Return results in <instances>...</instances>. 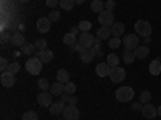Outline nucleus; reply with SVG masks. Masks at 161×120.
Masks as SVG:
<instances>
[{
  "instance_id": "nucleus-13",
  "label": "nucleus",
  "mask_w": 161,
  "mask_h": 120,
  "mask_svg": "<svg viewBox=\"0 0 161 120\" xmlns=\"http://www.w3.org/2000/svg\"><path fill=\"white\" fill-rule=\"evenodd\" d=\"M64 108H66V104H64L63 101H55L48 109H50V114H52V115H60V114L64 112Z\"/></svg>"
},
{
  "instance_id": "nucleus-48",
  "label": "nucleus",
  "mask_w": 161,
  "mask_h": 120,
  "mask_svg": "<svg viewBox=\"0 0 161 120\" xmlns=\"http://www.w3.org/2000/svg\"><path fill=\"white\" fill-rule=\"evenodd\" d=\"M86 0H74V3H77V5H80V3H84Z\"/></svg>"
},
{
  "instance_id": "nucleus-43",
  "label": "nucleus",
  "mask_w": 161,
  "mask_h": 120,
  "mask_svg": "<svg viewBox=\"0 0 161 120\" xmlns=\"http://www.w3.org/2000/svg\"><path fill=\"white\" fill-rule=\"evenodd\" d=\"M8 40H11V35H10L8 32H5V31H3V32H2V42L5 43V42H8Z\"/></svg>"
},
{
  "instance_id": "nucleus-23",
  "label": "nucleus",
  "mask_w": 161,
  "mask_h": 120,
  "mask_svg": "<svg viewBox=\"0 0 161 120\" xmlns=\"http://www.w3.org/2000/svg\"><path fill=\"white\" fill-rule=\"evenodd\" d=\"M57 82H60V83L69 82V72L64 71V69H60V71L57 72Z\"/></svg>"
},
{
  "instance_id": "nucleus-18",
  "label": "nucleus",
  "mask_w": 161,
  "mask_h": 120,
  "mask_svg": "<svg viewBox=\"0 0 161 120\" xmlns=\"http://www.w3.org/2000/svg\"><path fill=\"white\" fill-rule=\"evenodd\" d=\"M134 51V56L136 58H139V59H143V58H147L148 56V53H150V50L147 48L145 45H139L136 50H132Z\"/></svg>"
},
{
  "instance_id": "nucleus-28",
  "label": "nucleus",
  "mask_w": 161,
  "mask_h": 120,
  "mask_svg": "<svg viewBox=\"0 0 161 120\" xmlns=\"http://www.w3.org/2000/svg\"><path fill=\"white\" fill-rule=\"evenodd\" d=\"M73 7H74V0H60V8L61 10L69 11V10H73Z\"/></svg>"
},
{
  "instance_id": "nucleus-51",
  "label": "nucleus",
  "mask_w": 161,
  "mask_h": 120,
  "mask_svg": "<svg viewBox=\"0 0 161 120\" xmlns=\"http://www.w3.org/2000/svg\"><path fill=\"white\" fill-rule=\"evenodd\" d=\"M63 120H66V118H63Z\"/></svg>"
},
{
  "instance_id": "nucleus-25",
  "label": "nucleus",
  "mask_w": 161,
  "mask_h": 120,
  "mask_svg": "<svg viewBox=\"0 0 161 120\" xmlns=\"http://www.w3.org/2000/svg\"><path fill=\"white\" fill-rule=\"evenodd\" d=\"M63 43H64V45H69V47H73L74 43H77L76 34H73V32H68L66 35H63Z\"/></svg>"
},
{
  "instance_id": "nucleus-15",
  "label": "nucleus",
  "mask_w": 161,
  "mask_h": 120,
  "mask_svg": "<svg viewBox=\"0 0 161 120\" xmlns=\"http://www.w3.org/2000/svg\"><path fill=\"white\" fill-rule=\"evenodd\" d=\"M37 58L42 61V62H50L52 59H53V51L52 50H48V48H45V50H40L39 53H37Z\"/></svg>"
},
{
  "instance_id": "nucleus-38",
  "label": "nucleus",
  "mask_w": 161,
  "mask_h": 120,
  "mask_svg": "<svg viewBox=\"0 0 161 120\" xmlns=\"http://www.w3.org/2000/svg\"><path fill=\"white\" fill-rule=\"evenodd\" d=\"M19 69H21V66H19L18 62H10V66H8V71L13 72V74H16Z\"/></svg>"
},
{
  "instance_id": "nucleus-10",
  "label": "nucleus",
  "mask_w": 161,
  "mask_h": 120,
  "mask_svg": "<svg viewBox=\"0 0 161 120\" xmlns=\"http://www.w3.org/2000/svg\"><path fill=\"white\" fill-rule=\"evenodd\" d=\"M140 112H142V115L145 118H155L158 115V108H155V106L150 104V102H147V104L142 106V111Z\"/></svg>"
},
{
  "instance_id": "nucleus-20",
  "label": "nucleus",
  "mask_w": 161,
  "mask_h": 120,
  "mask_svg": "<svg viewBox=\"0 0 161 120\" xmlns=\"http://www.w3.org/2000/svg\"><path fill=\"white\" fill-rule=\"evenodd\" d=\"M124 31H126V28H124L123 22H114L113 28H111L113 37H119V38H121V35H124Z\"/></svg>"
},
{
  "instance_id": "nucleus-19",
  "label": "nucleus",
  "mask_w": 161,
  "mask_h": 120,
  "mask_svg": "<svg viewBox=\"0 0 161 120\" xmlns=\"http://www.w3.org/2000/svg\"><path fill=\"white\" fill-rule=\"evenodd\" d=\"M11 45H15V47H23L26 42H24V35L21 32H13L11 34Z\"/></svg>"
},
{
  "instance_id": "nucleus-11",
  "label": "nucleus",
  "mask_w": 161,
  "mask_h": 120,
  "mask_svg": "<svg viewBox=\"0 0 161 120\" xmlns=\"http://www.w3.org/2000/svg\"><path fill=\"white\" fill-rule=\"evenodd\" d=\"M79 109L76 106H66L64 108V112H63V118L66 120H79Z\"/></svg>"
},
{
  "instance_id": "nucleus-7",
  "label": "nucleus",
  "mask_w": 161,
  "mask_h": 120,
  "mask_svg": "<svg viewBox=\"0 0 161 120\" xmlns=\"http://www.w3.org/2000/svg\"><path fill=\"white\" fill-rule=\"evenodd\" d=\"M52 93L50 91H40L37 95V102L39 106H42V108H50L53 104V99H52Z\"/></svg>"
},
{
  "instance_id": "nucleus-40",
  "label": "nucleus",
  "mask_w": 161,
  "mask_h": 120,
  "mask_svg": "<svg viewBox=\"0 0 161 120\" xmlns=\"http://www.w3.org/2000/svg\"><path fill=\"white\" fill-rule=\"evenodd\" d=\"M90 50L93 51V55H95V56H102V47L100 45H93Z\"/></svg>"
},
{
  "instance_id": "nucleus-46",
  "label": "nucleus",
  "mask_w": 161,
  "mask_h": 120,
  "mask_svg": "<svg viewBox=\"0 0 161 120\" xmlns=\"http://www.w3.org/2000/svg\"><path fill=\"white\" fill-rule=\"evenodd\" d=\"M71 32H73V34H76V35H77V34H79V32H80V29H79V26H73V28H71Z\"/></svg>"
},
{
  "instance_id": "nucleus-31",
  "label": "nucleus",
  "mask_w": 161,
  "mask_h": 120,
  "mask_svg": "<svg viewBox=\"0 0 161 120\" xmlns=\"http://www.w3.org/2000/svg\"><path fill=\"white\" fill-rule=\"evenodd\" d=\"M34 48H36L34 43H24L21 50H23L24 55H32V53H34Z\"/></svg>"
},
{
  "instance_id": "nucleus-27",
  "label": "nucleus",
  "mask_w": 161,
  "mask_h": 120,
  "mask_svg": "<svg viewBox=\"0 0 161 120\" xmlns=\"http://www.w3.org/2000/svg\"><path fill=\"white\" fill-rule=\"evenodd\" d=\"M123 59H124V62H126V64H130V62H134V59H136V56H134V51H132V50H126V48H124V55H123Z\"/></svg>"
},
{
  "instance_id": "nucleus-21",
  "label": "nucleus",
  "mask_w": 161,
  "mask_h": 120,
  "mask_svg": "<svg viewBox=\"0 0 161 120\" xmlns=\"http://www.w3.org/2000/svg\"><path fill=\"white\" fill-rule=\"evenodd\" d=\"M79 56H80V61H84V62H90L93 61V58H95V55H93V51L89 48V50H84V51H80L79 53Z\"/></svg>"
},
{
  "instance_id": "nucleus-32",
  "label": "nucleus",
  "mask_w": 161,
  "mask_h": 120,
  "mask_svg": "<svg viewBox=\"0 0 161 120\" xmlns=\"http://www.w3.org/2000/svg\"><path fill=\"white\" fill-rule=\"evenodd\" d=\"M150 99H152V93H150V91H142V93H140V102H142V104L150 102Z\"/></svg>"
},
{
  "instance_id": "nucleus-17",
  "label": "nucleus",
  "mask_w": 161,
  "mask_h": 120,
  "mask_svg": "<svg viewBox=\"0 0 161 120\" xmlns=\"http://www.w3.org/2000/svg\"><path fill=\"white\" fill-rule=\"evenodd\" d=\"M53 96H61L63 93H64V83H60V82H55V83H52L50 90H48Z\"/></svg>"
},
{
  "instance_id": "nucleus-24",
  "label": "nucleus",
  "mask_w": 161,
  "mask_h": 120,
  "mask_svg": "<svg viewBox=\"0 0 161 120\" xmlns=\"http://www.w3.org/2000/svg\"><path fill=\"white\" fill-rule=\"evenodd\" d=\"M150 74L152 75H159L161 74V61L159 59L152 61V64H150Z\"/></svg>"
},
{
  "instance_id": "nucleus-33",
  "label": "nucleus",
  "mask_w": 161,
  "mask_h": 120,
  "mask_svg": "<svg viewBox=\"0 0 161 120\" xmlns=\"http://www.w3.org/2000/svg\"><path fill=\"white\" fill-rule=\"evenodd\" d=\"M64 93H68V95H73L76 93V85L73 82H66L64 83Z\"/></svg>"
},
{
  "instance_id": "nucleus-41",
  "label": "nucleus",
  "mask_w": 161,
  "mask_h": 120,
  "mask_svg": "<svg viewBox=\"0 0 161 120\" xmlns=\"http://www.w3.org/2000/svg\"><path fill=\"white\" fill-rule=\"evenodd\" d=\"M105 10H108V11L114 10V0H106V3H105Z\"/></svg>"
},
{
  "instance_id": "nucleus-36",
  "label": "nucleus",
  "mask_w": 161,
  "mask_h": 120,
  "mask_svg": "<svg viewBox=\"0 0 161 120\" xmlns=\"http://www.w3.org/2000/svg\"><path fill=\"white\" fill-rule=\"evenodd\" d=\"M108 43H110V48H118L121 45V38L119 37H111L108 40Z\"/></svg>"
},
{
  "instance_id": "nucleus-5",
  "label": "nucleus",
  "mask_w": 161,
  "mask_h": 120,
  "mask_svg": "<svg viewBox=\"0 0 161 120\" xmlns=\"http://www.w3.org/2000/svg\"><path fill=\"white\" fill-rule=\"evenodd\" d=\"M98 22L102 26H106V28H113L114 24V16H113V11L108 10H103L100 15H98Z\"/></svg>"
},
{
  "instance_id": "nucleus-2",
  "label": "nucleus",
  "mask_w": 161,
  "mask_h": 120,
  "mask_svg": "<svg viewBox=\"0 0 161 120\" xmlns=\"http://www.w3.org/2000/svg\"><path fill=\"white\" fill-rule=\"evenodd\" d=\"M114 96H116V99L121 101V102H129V101H132V98H134V90H132L130 87H119V88L116 90V93H114Z\"/></svg>"
},
{
  "instance_id": "nucleus-30",
  "label": "nucleus",
  "mask_w": 161,
  "mask_h": 120,
  "mask_svg": "<svg viewBox=\"0 0 161 120\" xmlns=\"http://www.w3.org/2000/svg\"><path fill=\"white\" fill-rule=\"evenodd\" d=\"M79 29H80V32H90V29H92V22L87 21V19L80 21V22H79Z\"/></svg>"
},
{
  "instance_id": "nucleus-9",
  "label": "nucleus",
  "mask_w": 161,
  "mask_h": 120,
  "mask_svg": "<svg viewBox=\"0 0 161 120\" xmlns=\"http://www.w3.org/2000/svg\"><path fill=\"white\" fill-rule=\"evenodd\" d=\"M0 82H2V85H3L5 88H11L13 85H15V82H16L15 74L10 72V71L2 72V75H0Z\"/></svg>"
},
{
  "instance_id": "nucleus-39",
  "label": "nucleus",
  "mask_w": 161,
  "mask_h": 120,
  "mask_svg": "<svg viewBox=\"0 0 161 120\" xmlns=\"http://www.w3.org/2000/svg\"><path fill=\"white\" fill-rule=\"evenodd\" d=\"M8 59L7 58H2V59H0V71H2V72H5V71H8Z\"/></svg>"
},
{
  "instance_id": "nucleus-49",
  "label": "nucleus",
  "mask_w": 161,
  "mask_h": 120,
  "mask_svg": "<svg viewBox=\"0 0 161 120\" xmlns=\"http://www.w3.org/2000/svg\"><path fill=\"white\" fill-rule=\"evenodd\" d=\"M158 115H161V106H159V108H158Z\"/></svg>"
},
{
  "instance_id": "nucleus-29",
  "label": "nucleus",
  "mask_w": 161,
  "mask_h": 120,
  "mask_svg": "<svg viewBox=\"0 0 161 120\" xmlns=\"http://www.w3.org/2000/svg\"><path fill=\"white\" fill-rule=\"evenodd\" d=\"M37 87H39L40 90H42V91H48L52 85L48 83V80H47V78H44V77H42V78H39V82H37Z\"/></svg>"
},
{
  "instance_id": "nucleus-6",
  "label": "nucleus",
  "mask_w": 161,
  "mask_h": 120,
  "mask_svg": "<svg viewBox=\"0 0 161 120\" xmlns=\"http://www.w3.org/2000/svg\"><path fill=\"white\" fill-rule=\"evenodd\" d=\"M108 77L111 78L113 83H121L126 78V71L123 68H119V66H118V68H111V72H110Z\"/></svg>"
},
{
  "instance_id": "nucleus-14",
  "label": "nucleus",
  "mask_w": 161,
  "mask_h": 120,
  "mask_svg": "<svg viewBox=\"0 0 161 120\" xmlns=\"http://www.w3.org/2000/svg\"><path fill=\"white\" fill-rule=\"evenodd\" d=\"M95 72H97L98 77H106V75H110L111 68H110V64H108V62H100L97 68H95Z\"/></svg>"
},
{
  "instance_id": "nucleus-35",
  "label": "nucleus",
  "mask_w": 161,
  "mask_h": 120,
  "mask_svg": "<svg viewBox=\"0 0 161 120\" xmlns=\"http://www.w3.org/2000/svg\"><path fill=\"white\" fill-rule=\"evenodd\" d=\"M23 120H37V112L34 111H28L23 114Z\"/></svg>"
},
{
  "instance_id": "nucleus-3",
  "label": "nucleus",
  "mask_w": 161,
  "mask_h": 120,
  "mask_svg": "<svg viewBox=\"0 0 161 120\" xmlns=\"http://www.w3.org/2000/svg\"><path fill=\"white\" fill-rule=\"evenodd\" d=\"M42 61H40L37 56L36 58H29L28 61H26V71H28L31 75H37V74H40V71H42Z\"/></svg>"
},
{
  "instance_id": "nucleus-34",
  "label": "nucleus",
  "mask_w": 161,
  "mask_h": 120,
  "mask_svg": "<svg viewBox=\"0 0 161 120\" xmlns=\"http://www.w3.org/2000/svg\"><path fill=\"white\" fill-rule=\"evenodd\" d=\"M34 45H36V48H37L39 51H40V50H45V48H47V40H45V38H37Z\"/></svg>"
},
{
  "instance_id": "nucleus-45",
  "label": "nucleus",
  "mask_w": 161,
  "mask_h": 120,
  "mask_svg": "<svg viewBox=\"0 0 161 120\" xmlns=\"http://www.w3.org/2000/svg\"><path fill=\"white\" fill-rule=\"evenodd\" d=\"M76 104H77V98L76 96H71L69 101H68V106H76Z\"/></svg>"
},
{
  "instance_id": "nucleus-8",
  "label": "nucleus",
  "mask_w": 161,
  "mask_h": 120,
  "mask_svg": "<svg viewBox=\"0 0 161 120\" xmlns=\"http://www.w3.org/2000/svg\"><path fill=\"white\" fill-rule=\"evenodd\" d=\"M123 43H124L126 50H136L139 47V37L136 34H127L123 38Z\"/></svg>"
},
{
  "instance_id": "nucleus-26",
  "label": "nucleus",
  "mask_w": 161,
  "mask_h": 120,
  "mask_svg": "<svg viewBox=\"0 0 161 120\" xmlns=\"http://www.w3.org/2000/svg\"><path fill=\"white\" fill-rule=\"evenodd\" d=\"M106 62L110 64V68H118V64H119V58H118V55H114V53H110L108 58H106Z\"/></svg>"
},
{
  "instance_id": "nucleus-37",
  "label": "nucleus",
  "mask_w": 161,
  "mask_h": 120,
  "mask_svg": "<svg viewBox=\"0 0 161 120\" xmlns=\"http://www.w3.org/2000/svg\"><path fill=\"white\" fill-rule=\"evenodd\" d=\"M48 19H50L52 22H53V21H58V19H60V11H58V10H53V11H50Z\"/></svg>"
},
{
  "instance_id": "nucleus-42",
  "label": "nucleus",
  "mask_w": 161,
  "mask_h": 120,
  "mask_svg": "<svg viewBox=\"0 0 161 120\" xmlns=\"http://www.w3.org/2000/svg\"><path fill=\"white\" fill-rule=\"evenodd\" d=\"M45 3H47L50 8H55L57 5H60V0H45Z\"/></svg>"
},
{
  "instance_id": "nucleus-50",
  "label": "nucleus",
  "mask_w": 161,
  "mask_h": 120,
  "mask_svg": "<svg viewBox=\"0 0 161 120\" xmlns=\"http://www.w3.org/2000/svg\"><path fill=\"white\" fill-rule=\"evenodd\" d=\"M19 2H23V3H28V2H29V0H19Z\"/></svg>"
},
{
  "instance_id": "nucleus-16",
  "label": "nucleus",
  "mask_w": 161,
  "mask_h": 120,
  "mask_svg": "<svg viewBox=\"0 0 161 120\" xmlns=\"http://www.w3.org/2000/svg\"><path fill=\"white\" fill-rule=\"evenodd\" d=\"M111 35H113L111 28H106V26H102V28H98V31H97V37L102 38V40H110Z\"/></svg>"
},
{
  "instance_id": "nucleus-1",
  "label": "nucleus",
  "mask_w": 161,
  "mask_h": 120,
  "mask_svg": "<svg viewBox=\"0 0 161 120\" xmlns=\"http://www.w3.org/2000/svg\"><path fill=\"white\" fill-rule=\"evenodd\" d=\"M77 43H79V53L84 51V50H89L93 47V43H95V37H93L90 32H80L79 38H77Z\"/></svg>"
},
{
  "instance_id": "nucleus-44",
  "label": "nucleus",
  "mask_w": 161,
  "mask_h": 120,
  "mask_svg": "<svg viewBox=\"0 0 161 120\" xmlns=\"http://www.w3.org/2000/svg\"><path fill=\"white\" fill-rule=\"evenodd\" d=\"M69 98H71V95H68V93H63V95H61V99H60V101H63L64 104H68Z\"/></svg>"
},
{
  "instance_id": "nucleus-12",
  "label": "nucleus",
  "mask_w": 161,
  "mask_h": 120,
  "mask_svg": "<svg viewBox=\"0 0 161 120\" xmlns=\"http://www.w3.org/2000/svg\"><path fill=\"white\" fill-rule=\"evenodd\" d=\"M50 28H52V21H50L48 18H39V21H37V31H39L40 34L48 32Z\"/></svg>"
},
{
  "instance_id": "nucleus-4",
  "label": "nucleus",
  "mask_w": 161,
  "mask_h": 120,
  "mask_svg": "<svg viewBox=\"0 0 161 120\" xmlns=\"http://www.w3.org/2000/svg\"><path fill=\"white\" fill-rule=\"evenodd\" d=\"M134 28H136V32L142 37H150L152 34V24L148 21H145V19H139L136 24H134Z\"/></svg>"
},
{
  "instance_id": "nucleus-47",
  "label": "nucleus",
  "mask_w": 161,
  "mask_h": 120,
  "mask_svg": "<svg viewBox=\"0 0 161 120\" xmlns=\"http://www.w3.org/2000/svg\"><path fill=\"white\" fill-rule=\"evenodd\" d=\"M132 108H134V111H137V109H139V111H142V106H140V104H134Z\"/></svg>"
},
{
  "instance_id": "nucleus-22",
  "label": "nucleus",
  "mask_w": 161,
  "mask_h": 120,
  "mask_svg": "<svg viewBox=\"0 0 161 120\" xmlns=\"http://www.w3.org/2000/svg\"><path fill=\"white\" fill-rule=\"evenodd\" d=\"M90 10L93 13H97V15H100V13L105 10V3L102 2V0H92V3H90Z\"/></svg>"
}]
</instances>
